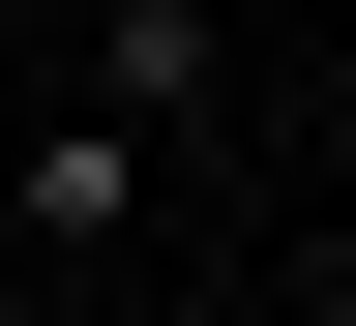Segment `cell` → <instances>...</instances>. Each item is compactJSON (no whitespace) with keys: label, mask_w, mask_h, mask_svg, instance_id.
Instances as JSON below:
<instances>
[{"label":"cell","mask_w":356,"mask_h":326,"mask_svg":"<svg viewBox=\"0 0 356 326\" xmlns=\"http://www.w3.org/2000/svg\"><path fill=\"white\" fill-rule=\"evenodd\" d=\"M178 89H208V0H119V30H89V149H149Z\"/></svg>","instance_id":"6da1fadb"}]
</instances>
